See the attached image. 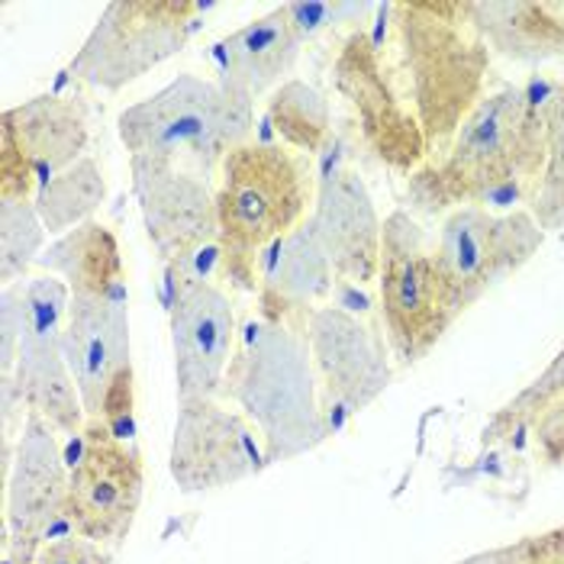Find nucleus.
<instances>
[{"label":"nucleus","mask_w":564,"mask_h":564,"mask_svg":"<svg viewBox=\"0 0 564 564\" xmlns=\"http://www.w3.org/2000/svg\"><path fill=\"white\" fill-rule=\"evenodd\" d=\"M72 291L55 274H36L23 281V336L10 381L20 406L43 416L62 435H82L87 426L85 403L75 388L72 368L62 351V333L68 323Z\"/></svg>","instance_id":"nucleus-9"},{"label":"nucleus","mask_w":564,"mask_h":564,"mask_svg":"<svg viewBox=\"0 0 564 564\" xmlns=\"http://www.w3.org/2000/svg\"><path fill=\"white\" fill-rule=\"evenodd\" d=\"M304 40L291 26L284 7H274L259 20L239 26L226 40L214 45L219 82L239 87L252 97H261L268 90H278L284 85V75L301 58Z\"/></svg>","instance_id":"nucleus-21"},{"label":"nucleus","mask_w":564,"mask_h":564,"mask_svg":"<svg viewBox=\"0 0 564 564\" xmlns=\"http://www.w3.org/2000/svg\"><path fill=\"white\" fill-rule=\"evenodd\" d=\"M558 393H564V346L562 351L542 368L539 378H532L510 403H503V406L490 416V423H487L484 433H480L484 445H494V442L510 438L513 433H522V430L529 426V420H532L549 400H555Z\"/></svg>","instance_id":"nucleus-28"},{"label":"nucleus","mask_w":564,"mask_h":564,"mask_svg":"<svg viewBox=\"0 0 564 564\" xmlns=\"http://www.w3.org/2000/svg\"><path fill=\"white\" fill-rule=\"evenodd\" d=\"M542 169V107L522 87L507 85L480 100L438 159L410 174L406 204L423 217L480 204L507 207L529 197Z\"/></svg>","instance_id":"nucleus-1"},{"label":"nucleus","mask_w":564,"mask_h":564,"mask_svg":"<svg viewBox=\"0 0 564 564\" xmlns=\"http://www.w3.org/2000/svg\"><path fill=\"white\" fill-rule=\"evenodd\" d=\"M397 43V78L438 159L484 100L490 48L468 26V0L384 3Z\"/></svg>","instance_id":"nucleus-2"},{"label":"nucleus","mask_w":564,"mask_h":564,"mask_svg":"<svg viewBox=\"0 0 564 564\" xmlns=\"http://www.w3.org/2000/svg\"><path fill=\"white\" fill-rule=\"evenodd\" d=\"M40 268L45 274L62 278L75 297L127 301V274H123L120 242L97 219H87L72 232L58 236L43 252Z\"/></svg>","instance_id":"nucleus-23"},{"label":"nucleus","mask_w":564,"mask_h":564,"mask_svg":"<svg viewBox=\"0 0 564 564\" xmlns=\"http://www.w3.org/2000/svg\"><path fill=\"white\" fill-rule=\"evenodd\" d=\"M458 564H520V542L513 545H500V549H487V552H478L471 558Z\"/></svg>","instance_id":"nucleus-33"},{"label":"nucleus","mask_w":564,"mask_h":564,"mask_svg":"<svg viewBox=\"0 0 564 564\" xmlns=\"http://www.w3.org/2000/svg\"><path fill=\"white\" fill-rule=\"evenodd\" d=\"M210 3L194 0H113L97 17L68 72L90 87L123 90L174 58Z\"/></svg>","instance_id":"nucleus-7"},{"label":"nucleus","mask_w":564,"mask_h":564,"mask_svg":"<svg viewBox=\"0 0 564 564\" xmlns=\"http://www.w3.org/2000/svg\"><path fill=\"white\" fill-rule=\"evenodd\" d=\"M268 127L281 139V145L310 159L329 139V104L313 85L291 78L268 97Z\"/></svg>","instance_id":"nucleus-24"},{"label":"nucleus","mask_w":564,"mask_h":564,"mask_svg":"<svg viewBox=\"0 0 564 564\" xmlns=\"http://www.w3.org/2000/svg\"><path fill=\"white\" fill-rule=\"evenodd\" d=\"M378 304L388 348L400 365L423 361L468 310L438 246L406 210L384 219Z\"/></svg>","instance_id":"nucleus-6"},{"label":"nucleus","mask_w":564,"mask_h":564,"mask_svg":"<svg viewBox=\"0 0 564 564\" xmlns=\"http://www.w3.org/2000/svg\"><path fill=\"white\" fill-rule=\"evenodd\" d=\"M90 142L85 104L78 97L40 94L0 117V197L36 200L55 174L82 162Z\"/></svg>","instance_id":"nucleus-12"},{"label":"nucleus","mask_w":564,"mask_h":564,"mask_svg":"<svg viewBox=\"0 0 564 564\" xmlns=\"http://www.w3.org/2000/svg\"><path fill=\"white\" fill-rule=\"evenodd\" d=\"M361 7H348V3H284V13L291 20V26L297 30L301 40H313L316 33H323L326 26L336 23V17L343 13H358Z\"/></svg>","instance_id":"nucleus-31"},{"label":"nucleus","mask_w":564,"mask_h":564,"mask_svg":"<svg viewBox=\"0 0 564 564\" xmlns=\"http://www.w3.org/2000/svg\"><path fill=\"white\" fill-rule=\"evenodd\" d=\"M333 85L355 113L365 149L397 174H416L430 162V142L420 127L397 68L368 30H351L333 62Z\"/></svg>","instance_id":"nucleus-8"},{"label":"nucleus","mask_w":564,"mask_h":564,"mask_svg":"<svg viewBox=\"0 0 564 564\" xmlns=\"http://www.w3.org/2000/svg\"><path fill=\"white\" fill-rule=\"evenodd\" d=\"M117 132L130 159H172L207 177L232 149L252 142L256 97L219 78L177 75L152 97L127 107L117 117Z\"/></svg>","instance_id":"nucleus-5"},{"label":"nucleus","mask_w":564,"mask_h":564,"mask_svg":"<svg viewBox=\"0 0 564 564\" xmlns=\"http://www.w3.org/2000/svg\"><path fill=\"white\" fill-rule=\"evenodd\" d=\"M545 232L529 210L490 214L487 207L452 210L438 232V256L452 268L468 310L539 256Z\"/></svg>","instance_id":"nucleus-16"},{"label":"nucleus","mask_w":564,"mask_h":564,"mask_svg":"<svg viewBox=\"0 0 564 564\" xmlns=\"http://www.w3.org/2000/svg\"><path fill=\"white\" fill-rule=\"evenodd\" d=\"M316 200L310 159L281 142H246L219 165V274L259 294L264 252L301 229Z\"/></svg>","instance_id":"nucleus-3"},{"label":"nucleus","mask_w":564,"mask_h":564,"mask_svg":"<svg viewBox=\"0 0 564 564\" xmlns=\"http://www.w3.org/2000/svg\"><path fill=\"white\" fill-rule=\"evenodd\" d=\"M104 197H107L104 172L90 155H85L72 169L45 181L36 194V210L43 217L48 236H65L94 217V210L104 204Z\"/></svg>","instance_id":"nucleus-25"},{"label":"nucleus","mask_w":564,"mask_h":564,"mask_svg":"<svg viewBox=\"0 0 564 564\" xmlns=\"http://www.w3.org/2000/svg\"><path fill=\"white\" fill-rule=\"evenodd\" d=\"M130 172L145 236L165 264L219 246L217 191L204 174L155 155H132Z\"/></svg>","instance_id":"nucleus-15"},{"label":"nucleus","mask_w":564,"mask_h":564,"mask_svg":"<svg viewBox=\"0 0 564 564\" xmlns=\"http://www.w3.org/2000/svg\"><path fill=\"white\" fill-rule=\"evenodd\" d=\"M542 127H545V169L525 204L542 232L564 229V85L555 87L542 100Z\"/></svg>","instance_id":"nucleus-26"},{"label":"nucleus","mask_w":564,"mask_h":564,"mask_svg":"<svg viewBox=\"0 0 564 564\" xmlns=\"http://www.w3.org/2000/svg\"><path fill=\"white\" fill-rule=\"evenodd\" d=\"M468 26L484 45L510 62L564 58V17L535 0H468Z\"/></svg>","instance_id":"nucleus-22"},{"label":"nucleus","mask_w":564,"mask_h":564,"mask_svg":"<svg viewBox=\"0 0 564 564\" xmlns=\"http://www.w3.org/2000/svg\"><path fill=\"white\" fill-rule=\"evenodd\" d=\"M259 430L219 400L177 403L169 475L181 494H210L259 475L268 465Z\"/></svg>","instance_id":"nucleus-14"},{"label":"nucleus","mask_w":564,"mask_h":564,"mask_svg":"<svg viewBox=\"0 0 564 564\" xmlns=\"http://www.w3.org/2000/svg\"><path fill=\"white\" fill-rule=\"evenodd\" d=\"M113 555L90 542V539H82V535H58L52 542H45L36 555V564H110Z\"/></svg>","instance_id":"nucleus-30"},{"label":"nucleus","mask_w":564,"mask_h":564,"mask_svg":"<svg viewBox=\"0 0 564 564\" xmlns=\"http://www.w3.org/2000/svg\"><path fill=\"white\" fill-rule=\"evenodd\" d=\"M333 264L304 223L291 236L278 239L261 259V284L256 294L259 319L291 326L306 336L313 310L326 306L333 294Z\"/></svg>","instance_id":"nucleus-20"},{"label":"nucleus","mask_w":564,"mask_h":564,"mask_svg":"<svg viewBox=\"0 0 564 564\" xmlns=\"http://www.w3.org/2000/svg\"><path fill=\"white\" fill-rule=\"evenodd\" d=\"M525 430H532V452L542 468L564 465V393L549 400Z\"/></svg>","instance_id":"nucleus-29"},{"label":"nucleus","mask_w":564,"mask_h":564,"mask_svg":"<svg viewBox=\"0 0 564 564\" xmlns=\"http://www.w3.org/2000/svg\"><path fill=\"white\" fill-rule=\"evenodd\" d=\"M72 462L68 487V525L75 535L104 549L123 545L139 517L145 494V465L132 442L117 438L107 423L87 420Z\"/></svg>","instance_id":"nucleus-13"},{"label":"nucleus","mask_w":564,"mask_h":564,"mask_svg":"<svg viewBox=\"0 0 564 564\" xmlns=\"http://www.w3.org/2000/svg\"><path fill=\"white\" fill-rule=\"evenodd\" d=\"M68 487L72 468H65L55 430L43 416L23 413L3 478V564H36L48 535L68 525Z\"/></svg>","instance_id":"nucleus-11"},{"label":"nucleus","mask_w":564,"mask_h":564,"mask_svg":"<svg viewBox=\"0 0 564 564\" xmlns=\"http://www.w3.org/2000/svg\"><path fill=\"white\" fill-rule=\"evenodd\" d=\"M316 384L306 336L281 323L252 319L236 343L223 397L259 430L264 458L274 465L319 448L333 435Z\"/></svg>","instance_id":"nucleus-4"},{"label":"nucleus","mask_w":564,"mask_h":564,"mask_svg":"<svg viewBox=\"0 0 564 564\" xmlns=\"http://www.w3.org/2000/svg\"><path fill=\"white\" fill-rule=\"evenodd\" d=\"M306 226L326 252L336 278L351 284H378L384 223L358 172L326 169L316 181V200Z\"/></svg>","instance_id":"nucleus-19"},{"label":"nucleus","mask_w":564,"mask_h":564,"mask_svg":"<svg viewBox=\"0 0 564 564\" xmlns=\"http://www.w3.org/2000/svg\"><path fill=\"white\" fill-rule=\"evenodd\" d=\"M62 351L72 368L90 423H107L117 438L130 442L135 413L130 310L127 301L75 297L62 333Z\"/></svg>","instance_id":"nucleus-10"},{"label":"nucleus","mask_w":564,"mask_h":564,"mask_svg":"<svg viewBox=\"0 0 564 564\" xmlns=\"http://www.w3.org/2000/svg\"><path fill=\"white\" fill-rule=\"evenodd\" d=\"M520 564H564V525L520 539Z\"/></svg>","instance_id":"nucleus-32"},{"label":"nucleus","mask_w":564,"mask_h":564,"mask_svg":"<svg viewBox=\"0 0 564 564\" xmlns=\"http://www.w3.org/2000/svg\"><path fill=\"white\" fill-rule=\"evenodd\" d=\"M177 403L219 400L236 355V310L214 281L191 284L169 297Z\"/></svg>","instance_id":"nucleus-18"},{"label":"nucleus","mask_w":564,"mask_h":564,"mask_svg":"<svg viewBox=\"0 0 564 564\" xmlns=\"http://www.w3.org/2000/svg\"><path fill=\"white\" fill-rule=\"evenodd\" d=\"M45 226L36 200L0 197V284H20L26 271L43 259Z\"/></svg>","instance_id":"nucleus-27"},{"label":"nucleus","mask_w":564,"mask_h":564,"mask_svg":"<svg viewBox=\"0 0 564 564\" xmlns=\"http://www.w3.org/2000/svg\"><path fill=\"white\" fill-rule=\"evenodd\" d=\"M313 371L326 410L355 416L391 388L393 368L384 339L343 306H316L306 326Z\"/></svg>","instance_id":"nucleus-17"}]
</instances>
